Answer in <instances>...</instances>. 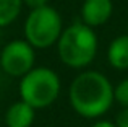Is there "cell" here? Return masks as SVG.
I'll list each match as a JSON object with an SVG mask.
<instances>
[{
    "mask_svg": "<svg viewBox=\"0 0 128 127\" xmlns=\"http://www.w3.org/2000/svg\"><path fill=\"white\" fill-rule=\"evenodd\" d=\"M23 5H26L29 10L41 8V7L49 5V0H23Z\"/></svg>",
    "mask_w": 128,
    "mask_h": 127,
    "instance_id": "7c38bea8",
    "label": "cell"
},
{
    "mask_svg": "<svg viewBox=\"0 0 128 127\" xmlns=\"http://www.w3.org/2000/svg\"><path fill=\"white\" fill-rule=\"evenodd\" d=\"M91 127H117V125H115V122H110V121H97Z\"/></svg>",
    "mask_w": 128,
    "mask_h": 127,
    "instance_id": "4fadbf2b",
    "label": "cell"
},
{
    "mask_svg": "<svg viewBox=\"0 0 128 127\" xmlns=\"http://www.w3.org/2000/svg\"><path fill=\"white\" fill-rule=\"evenodd\" d=\"M36 117V109L23 99L13 103L5 112L6 127H31Z\"/></svg>",
    "mask_w": 128,
    "mask_h": 127,
    "instance_id": "52a82bcc",
    "label": "cell"
},
{
    "mask_svg": "<svg viewBox=\"0 0 128 127\" xmlns=\"http://www.w3.org/2000/svg\"><path fill=\"white\" fill-rule=\"evenodd\" d=\"M112 12V0H84L81 7V20L91 28H97L109 21Z\"/></svg>",
    "mask_w": 128,
    "mask_h": 127,
    "instance_id": "8992f818",
    "label": "cell"
},
{
    "mask_svg": "<svg viewBox=\"0 0 128 127\" xmlns=\"http://www.w3.org/2000/svg\"><path fill=\"white\" fill-rule=\"evenodd\" d=\"M109 64L117 70L128 69V34L117 36L107 49Z\"/></svg>",
    "mask_w": 128,
    "mask_h": 127,
    "instance_id": "ba28073f",
    "label": "cell"
},
{
    "mask_svg": "<svg viewBox=\"0 0 128 127\" xmlns=\"http://www.w3.org/2000/svg\"><path fill=\"white\" fill-rule=\"evenodd\" d=\"M68 98L75 112L86 119L104 116L115 101L112 83L97 70L80 73L70 85Z\"/></svg>",
    "mask_w": 128,
    "mask_h": 127,
    "instance_id": "6da1fadb",
    "label": "cell"
},
{
    "mask_svg": "<svg viewBox=\"0 0 128 127\" xmlns=\"http://www.w3.org/2000/svg\"><path fill=\"white\" fill-rule=\"evenodd\" d=\"M46 127H52V125H46Z\"/></svg>",
    "mask_w": 128,
    "mask_h": 127,
    "instance_id": "9a60e30c",
    "label": "cell"
},
{
    "mask_svg": "<svg viewBox=\"0 0 128 127\" xmlns=\"http://www.w3.org/2000/svg\"><path fill=\"white\" fill-rule=\"evenodd\" d=\"M114 98L122 108H128V78H123L117 86H114Z\"/></svg>",
    "mask_w": 128,
    "mask_h": 127,
    "instance_id": "30bf717a",
    "label": "cell"
},
{
    "mask_svg": "<svg viewBox=\"0 0 128 127\" xmlns=\"http://www.w3.org/2000/svg\"><path fill=\"white\" fill-rule=\"evenodd\" d=\"M62 25V16L54 7L34 8L24 21V39L34 49H47L58 42L63 31Z\"/></svg>",
    "mask_w": 128,
    "mask_h": 127,
    "instance_id": "277c9868",
    "label": "cell"
},
{
    "mask_svg": "<svg viewBox=\"0 0 128 127\" xmlns=\"http://www.w3.org/2000/svg\"><path fill=\"white\" fill-rule=\"evenodd\" d=\"M60 60L72 69H84L97 54V36L94 28L84 23H73L62 31L57 42Z\"/></svg>",
    "mask_w": 128,
    "mask_h": 127,
    "instance_id": "7a4b0ae2",
    "label": "cell"
},
{
    "mask_svg": "<svg viewBox=\"0 0 128 127\" xmlns=\"http://www.w3.org/2000/svg\"><path fill=\"white\" fill-rule=\"evenodd\" d=\"M0 42H2V36H0Z\"/></svg>",
    "mask_w": 128,
    "mask_h": 127,
    "instance_id": "5bb4252c",
    "label": "cell"
},
{
    "mask_svg": "<svg viewBox=\"0 0 128 127\" xmlns=\"http://www.w3.org/2000/svg\"><path fill=\"white\" fill-rule=\"evenodd\" d=\"M62 82L58 75L49 67H34L31 72L21 77L20 98L34 109L49 108L58 98Z\"/></svg>",
    "mask_w": 128,
    "mask_h": 127,
    "instance_id": "3957f363",
    "label": "cell"
},
{
    "mask_svg": "<svg viewBox=\"0 0 128 127\" xmlns=\"http://www.w3.org/2000/svg\"><path fill=\"white\" fill-rule=\"evenodd\" d=\"M117 127H128V108H123L115 117Z\"/></svg>",
    "mask_w": 128,
    "mask_h": 127,
    "instance_id": "8fae6325",
    "label": "cell"
},
{
    "mask_svg": "<svg viewBox=\"0 0 128 127\" xmlns=\"http://www.w3.org/2000/svg\"><path fill=\"white\" fill-rule=\"evenodd\" d=\"M23 0H0V28L8 26L18 18Z\"/></svg>",
    "mask_w": 128,
    "mask_h": 127,
    "instance_id": "9c48e42d",
    "label": "cell"
},
{
    "mask_svg": "<svg viewBox=\"0 0 128 127\" xmlns=\"http://www.w3.org/2000/svg\"><path fill=\"white\" fill-rule=\"evenodd\" d=\"M34 47L26 39H15L0 51V67L10 77H24L34 69Z\"/></svg>",
    "mask_w": 128,
    "mask_h": 127,
    "instance_id": "5b68a950",
    "label": "cell"
}]
</instances>
